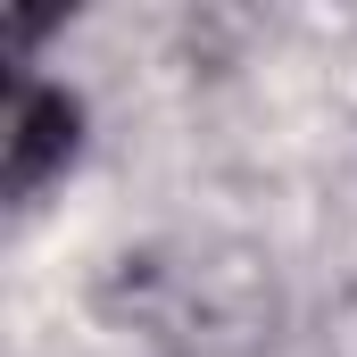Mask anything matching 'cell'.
<instances>
[{"label": "cell", "instance_id": "cell-1", "mask_svg": "<svg viewBox=\"0 0 357 357\" xmlns=\"http://www.w3.org/2000/svg\"><path fill=\"white\" fill-rule=\"evenodd\" d=\"M75 125H84V108L67 91L42 84L33 67H17V91H8V199H33L75 158Z\"/></svg>", "mask_w": 357, "mask_h": 357}]
</instances>
